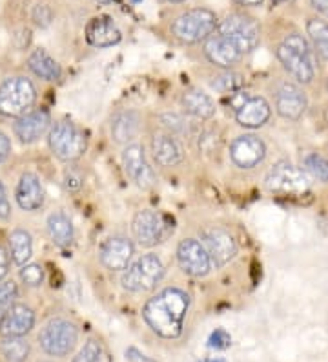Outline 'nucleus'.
<instances>
[{"label": "nucleus", "instance_id": "obj_32", "mask_svg": "<svg viewBox=\"0 0 328 362\" xmlns=\"http://www.w3.org/2000/svg\"><path fill=\"white\" fill-rule=\"evenodd\" d=\"M303 165H305V170L308 174L315 177V180L323 181V183H328V159L323 158V156L315 154H306L305 159H303Z\"/></svg>", "mask_w": 328, "mask_h": 362}, {"label": "nucleus", "instance_id": "obj_51", "mask_svg": "<svg viewBox=\"0 0 328 362\" xmlns=\"http://www.w3.org/2000/svg\"><path fill=\"white\" fill-rule=\"evenodd\" d=\"M133 2H140V0H133Z\"/></svg>", "mask_w": 328, "mask_h": 362}, {"label": "nucleus", "instance_id": "obj_44", "mask_svg": "<svg viewBox=\"0 0 328 362\" xmlns=\"http://www.w3.org/2000/svg\"><path fill=\"white\" fill-rule=\"evenodd\" d=\"M237 4L241 6H259L262 4V0H236Z\"/></svg>", "mask_w": 328, "mask_h": 362}, {"label": "nucleus", "instance_id": "obj_9", "mask_svg": "<svg viewBox=\"0 0 328 362\" xmlns=\"http://www.w3.org/2000/svg\"><path fill=\"white\" fill-rule=\"evenodd\" d=\"M79 340V332L73 322L66 318H53L39 335V344L44 354L51 357H66L73 351L75 344Z\"/></svg>", "mask_w": 328, "mask_h": 362}, {"label": "nucleus", "instance_id": "obj_2", "mask_svg": "<svg viewBox=\"0 0 328 362\" xmlns=\"http://www.w3.org/2000/svg\"><path fill=\"white\" fill-rule=\"evenodd\" d=\"M276 55L283 68L293 79L301 84H308L315 77V52L299 33H290L277 46Z\"/></svg>", "mask_w": 328, "mask_h": 362}, {"label": "nucleus", "instance_id": "obj_43", "mask_svg": "<svg viewBox=\"0 0 328 362\" xmlns=\"http://www.w3.org/2000/svg\"><path fill=\"white\" fill-rule=\"evenodd\" d=\"M312 6L324 17H328V0H312Z\"/></svg>", "mask_w": 328, "mask_h": 362}, {"label": "nucleus", "instance_id": "obj_42", "mask_svg": "<svg viewBox=\"0 0 328 362\" xmlns=\"http://www.w3.org/2000/svg\"><path fill=\"white\" fill-rule=\"evenodd\" d=\"M64 183L70 190H77L80 185H83V180H80V176H75L73 173H68V174H66Z\"/></svg>", "mask_w": 328, "mask_h": 362}, {"label": "nucleus", "instance_id": "obj_18", "mask_svg": "<svg viewBox=\"0 0 328 362\" xmlns=\"http://www.w3.org/2000/svg\"><path fill=\"white\" fill-rule=\"evenodd\" d=\"M35 326V311L24 304H15L0 320L2 337H26Z\"/></svg>", "mask_w": 328, "mask_h": 362}, {"label": "nucleus", "instance_id": "obj_10", "mask_svg": "<svg viewBox=\"0 0 328 362\" xmlns=\"http://www.w3.org/2000/svg\"><path fill=\"white\" fill-rule=\"evenodd\" d=\"M174 227H170L164 216L155 211H140L137 212L133 221H131V230L135 236L137 243L142 247H153L157 243L164 242L168 234L171 233Z\"/></svg>", "mask_w": 328, "mask_h": 362}, {"label": "nucleus", "instance_id": "obj_34", "mask_svg": "<svg viewBox=\"0 0 328 362\" xmlns=\"http://www.w3.org/2000/svg\"><path fill=\"white\" fill-rule=\"evenodd\" d=\"M102 358H104V351H102L101 342L87 340L84 348L79 351V355L71 362H102Z\"/></svg>", "mask_w": 328, "mask_h": 362}, {"label": "nucleus", "instance_id": "obj_31", "mask_svg": "<svg viewBox=\"0 0 328 362\" xmlns=\"http://www.w3.org/2000/svg\"><path fill=\"white\" fill-rule=\"evenodd\" d=\"M212 88L221 93H236L245 88V77L233 70H224L212 81Z\"/></svg>", "mask_w": 328, "mask_h": 362}, {"label": "nucleus", "instance_id": "obj_7", "mask_svg": "<svg viewBox=\"0 0 328 362\" xmlns=\"http://www.w3.org/2000/svg\"><path fill=\"white\" fill-rule=\"evenodd\" d=\"M265 185L270 192L283 196H303L310 190L312 181L305 168L296 167L288 161H279L267 174Z\"/></svg>", "mask_w": 328, "mask_h": 362}, {"label": "nucleus", "instance_id": "obj_37", "mask_svg": "<svg viewBox=\"0 0 328 362\" xmlns=\"http://www.w3.org/2000/svg\"><path fill=\"white\" fill-rule=\"evenodd\" d=\"M232 344V337L228 335L224 329H215L208 339V348L212 349H226Z\"/></svg>", "mask_w": 328, "mask_h": 362}, {"label": "nucleus", "instance_id": "obj_16", "mask_svg": "<svg viewBox=\"0 0 328 362\" xmlns=\"http://www.w3.org/2000/svg\"><path fill=\"white\" fill-rule=\"evenodd\" d=\"M133 242L124 236H111L101 245V262L109 271H124L133 258Z\"/></svg>", "mask_w": 328, "mask_h": 362}, {"label": "nucleus", "instance_id": "obj_49", "mask_svg": "<svg viewBox=\"0 0 328 362\" xmlns=\"http://www.w3.org/2000/svg\"><path fill=\"white\" fill-rule=\"evenodd\" d=\"M168 2H184V0H168Z\"/></svg>", "mask_w": 328, "mask_h": 362}, {"label": "nucleus", "instance_id": "obj_46", "mask_svg": "<svg viewBox=\"0 0 328 362\" xmlns=\"http://www.w3.org/2000/svg\"><path fill=\"white\" fill-rule=\"evenodd\" d=\"M323 119H324V123L328 124V105L323 108Z\"/></svg>", "mask_w": 328, "mask_h": 362}, {"label": "nucleus", "instance_id": "obj_5", "mask_svg": "<svg viewBox=\"0 0 328 362\" xmlns=\"http://www.w3.org/2000/svg\"><path fill=\"white\" fill-rule=\"evenodd\" d=\"M48 145L61 161L71 163V161H77L84 156L87 148V137L75 123L59 121L49 130Z\"/></svg>", "mask_w": 328, "mask_h": 362}, {"label": "nucleus", "instance_id": "obj_50", "mask_svg": "<svg viewBox=\"0 0 328 362\" xmlns=\"http://www.w3.org/2000/svg\"><path fill=\"white\" fill-rule=\"evenodd\" d=\"M327 92H328V79H327Z\"/></svg>", "mask_w": 328, "mask_h": 362}, {"label": "nucleus", "instance_id": "obj_22", "mask_svg": "<svg viewBox=\"0 0 328 362\" xmlns=\"http://www.w3.org/2000/svg\"><path fill=\"white\" fill-rule=\"evenodd\" d=\"M121 37V30L109 17H93L86 26V40L95 48L115 46Z\"/></svg>", "mask_w": 328, "mask_h": 362}, {"label": "nucleus", "instance_id": "obj_24", "mask_svg": "<svg viewBox=\"0 0 328 362\" xmlns=\"http://www.w3.org/2000/svg\"><path fill=\"white\" fill-rule=\"evenodd\" d=\"M181 105H183L186 114H190L192 117H195L199 121L212 119L215 115L214 99L199 88L186 90L183 93V98H181Z\"/></svg>", "mask_w": 328, "mask_h": 362}, {"label": "nucleus", "instance_id": "obj_1", "mask_svg": "<svg viewBox=\"0 0 328 362\" xmlns=\"http://www.w3.org/2000/svg\"><path fill=\"white\" fill-rule=\"evenodd\" d=\"M190 296L181 289L168 287L146 302L142 317L162 339H177L183 333L184 317L188 313Z\"/></svg>", "mask_w": 328, "mask_h": 362}, {"label": "nucleus", "instance_id": "obj_26", "mask_svg": "<svg viewBox=\"0 0 328 362\" xmlns=\"http://www.w3.org/2000/svg\"><path fill=\"white\" fill-rule=\"evenodd\" d=\"M28 66L37 77L44 81H59L62 76L61 64L46 49L39 48L28 57Z\"/></svg>", "mask_w": 328, "mask_h": 362}, {"label": "nucleus", "instance_id": "obj_17", "mask_svg": "<svg viewBox=\"0 0 328 362\" xmlns=\"http://www.w3.org/2000/svg\"><path fill=\"white\" fill-rule=\"evenodd\" d=\"M51 124V117L46 110H30L22 117H18L13 124L15 136L20 139L22 143H35L39 141L40 137L49 130Z\"/></svg>", "mask_w": 328, "mask_h": 362}, {"label": "nucleus", "instance_id": "obj_30", "mask_svg": "<svg viewBox=\"0 0 328 362\" xmlns=\"http://www.w3.org/2000/svg\"><path fill=\"white\" fill-rule=\"evenodd\" d=\"M306 33L310 37L314 52L321 59L328 61V23L321 18H310L306 23Z\"/></svg>", "mask_w": 328, "mask_h": 362}, {"label": "nucleus", "instance_id": "obj_47", "mask_svg": "<svg viewBox=\"0 0 328 362\" xmlns=\"http://www.w3.org/2000/svg\"><path fill=\"white\" fill-rule=\"evenodd\" d=\"M274 4H284V2H292V0H272Z\"/></svg>", "mask_w": 328, "mask_h": 362}, {"label": "nucleus", "instance_id": "obj_25", "mask_svg": "<svg viewBox=\"0 0 328 362\" xmlns=\"http://www.w3.org/2000/svg\"><path fill=\"white\" fill-rule=\"evenodd\" d=\"M140 130V115L135 110H121L111 119V137L115 143L128 145L139 136Z\"/></svg>", "mask_w": 328, "mask_h": 362}, {"label": "nucleus", "instance_id": "obj_6", "mask_svg": "<svg viewBox=\"0 0 328 362\" xmlns=\"http://www.w3.org/2000/svg\"><path fill=\"white\" fill-rule=\"evenodd\" d=\"M162 276H164V265L161 258L157 255H145L124 269L121 284L131 293H145L155 289Z\"/></svg>", "mask_w": 328, "mask_h": 362}, {"label": "nucleus", "instance_id": "obj_41", "mask_svg": "<svg viewBox=\"0 0 328 362\" xmlns=\"http://www.w3.org/2000/svg\"><path fill=\"white\" fill-rule=\"evenodd\" d=\"M9 273V255L2 245H0V280Z\"/></svg>", "mask_w": 328, "mask_h": 362}, {"label": "nucleus", "instance_id": "obj_19", "mask_svg": "<svg viewBox=\"0 0 328 362\" xmlns=\"http://www.w3.org/2000/svg\"><path fill=\"white\" fill-rule=\"evenodd\" d=\"M205 55L208 57V61L212 64H215L219 68H224V70H230L243 57V53L230 40H226L223 35H219V33L217 35H210L205 40Z\"/></svg>", "mask_w": 328, "mask_h": 362}, {"label": "nucleus", "instance_id": "obj_36", "mask_svg": "<svg viewBox=\"0 0 328 362\" xmlns=\"http://www.w3.org/2000/svg\"><path fill=\"white\" fill-rule=\"evenodd\" d=\"M161 121L162 124L170 130L171 134H184L188 132V123L184 121L183 115H177V114H162L161 115Z\"/></svg>", "mask_w": 328, "mask_h": 362}, {"label": "nucleus", "instance_id": "obj_40", "mask_svg": "<svg viewBox=\"0 0 328 362\" xmlns=\"http://www.w3.org/2000/svg\"><path fill=\"white\" fill-rule=\"evenodd\" d=\"M126 358L131 362H155L150 357H146L145 354H140L137 348H128L126 349Z\"/></svg>", "mask_w": 328, "mask_h": 362}, {"label": "nucleus", "instance_id": "obj_33", "mask_svg": "<svg viewBox=\"0 0 328 362\" xmlns=\"http://www.w3.org/2000/svg\"><path fill=\"white\" fill-rule=\"evenodd\" d=\"M17 295V284L0 282V320L4 318V315L8 313L11 308H13Z\"/></svg>", "mask_w": 328, "mask_h": 362}, {"label": "nucleus", "instance_id": "obj_27", "mask_svg": "<svg viewBox=\"0 0 328 362\" xmlns=\"http://www.w3.org/2000/svg\"><path fill=\"white\" fill-rule=\"evenodd\" d=\"M48 234L51 242L59 247H68L73 242V226H71V220L66 216L64 212H53L48 216Z\"/></svg>", "mask_w": 328, "mask_h": 362}, {"label": "nucleus", "instance_id": "obj_21", "mask_svg": "<svg viewBox=\"0 0 328 362\" xmlns=\"http://www.w3.org/2000/svg\"><path fill=\"white\" fill-rule=\"evenodd\" d=\"M153 158L161 167H177L184 161V151L174 134H157L152 139Z\"/></svg>", "mask_w": 328, "mask_h": 362}, {"label": "nucleus", "instance_id": "obj_12", "mask_svg": "<svg viewBox=\"0 0 328 362\" xmlns=\"http://www.w3.org/2000/svg\"><path fill=\"white\" fill-rule=\"evenodd\" d=\"M265 156H267V145L255 134H243L236 137L230 145V159L236 167L245 168V170L262 163Z\"/></svg>", "mask_w": 328, "mask_h": 362}, {"label": "nucleus", "instance_id": "obj_38", "mask_svg": "<svg viewBox=\"0 0 328 362\" xmlns=\"http://www.w3.org/2000/svg\"><path fill=\"white\" fill-rule=\"evenodd\" d=\"M9 216H11V204H9L4 183L0 181V220H9Z\"/></svg>", "mask_w": 328, "mask_h": 362}, {"label": "nucleus", "instance_id": "obj_3", "mask_svg": "<svg viewBox=\"0 0 328 362\" xmlns=\"http://www.w3.org/2000/svg\"><path fill=\"white\" fill-rule=\"evenodd\" d=\"M37 101V90L26 77H9L0 84V115L22 117Z\"/></svg>", "mask_w": 328, "mask_h": 362}, {"label": "nucleus", "instance_id": "obj_45", "mask_svg": "<svg viewBox=\"0 0 328 362\" xmlns=\"http://www.w3.org/2000/svg\"><path fill=\"white\" fill-rule=\"evenodd\" d=\"M206 362H226L223 357H210Z\"/></svg>", "mask_w": 328, "mask_h": 362}, {"label": "nucleus", "instance_id": "obj_39", "mask_svg": "<svg viewBox=\"0 0 328 362\" xmlns=\"http://www.w3.org/2000/svg\"><path fill=\"white\" fill-rule=\"evenodd\" d=\"M9 152H11V141H9V137L0 130V165L8 159Z\"/></svg>", "mask_w": 328, "mask_h": 362}, {"label": "nucleus", "instance_id": "obj_48", "mask_svg": "<svg viewBox=\"0 0 328 362\" xmlns=\"http://www.w3.org/2000/svg\"><path fill=\"white\" fill-rule=\"evenodd\" d=\"M95 2H101V4H106V2H109V0H95Z\"/></svg>", "mask_w": 328, "mask_h": 362}, {"label": "nucleus", "instance_id": "obj_28", "mask_svg": "<svg viewBox=\"0 0 328 362\" xmlns=\"http://www.w3.org/2000/svg\"><path fill=\"white\" fill-rule=\"evenodd\" d=\"M9 251L11 258L17 265H26L33 255V242H31V234L24 229H15L9 234Z\"/></svg>", "mask_w": 328, "mask_h": 362}, {"label": "nucleus", "instance_id": "obj_11", "mask_svg": "<svg viewBox=\"0 0 328 362\" xmlns=\"http://www.w3.org/2000/svg\"><path fill=\"white\" fill-rule=\"evenodd\" d=\"M177 262L183 273L193 279H201L206 276L212 269V258L199 240L186 238L179 243L177 247Z\"/></svg>", "mask_w": 328, "mask_h": 362}, {"label": "nucleus", "instance_id": "obj_29", "mask_svg": "<svg viewBox=\"0 0 328 362\" xmlns=\"http://www.w3.org/2000/svg\"><path fill=\"white\" fill-rule=\"evenodd\" d=\"M30 351V342L24 337H2L0 355L6 362H26Z\"/></svg>", "mask_w": 328, "mask_h": 362}, {"label": "nucleus", "instance_id": "obj_4", "mask_svg": "<svg viewBox=\"0 0 328 362\" xmlns=\"http://www.w3.org/2000/svg\"><path fill=\"white\" fill-rule=\"evenodd\" d=\"M217 26L219 23L214 11L206 8H197L190 9V11L175 18L174 24H171V33L181 42L195 45V42L208 39Z\"/></svg>", "mask_w": 328, "mask_h": 362}, {"label": "nucleus", "instance_id": "obj_15", "mask_svg": "<svg viewBox=\"0 0 328 362\" xmlns=\"http://www.w3.org/2000/svg\"><path fill=\"white\" fill-rule=\"evenodd\" d=\"M306 108H308V99L298 84L283 83L276 90V110L281 117L298 121L305 115Z\"/></svg>", "mask_w": 328, "mask_h": 362}, {"label": "nucleus", "instance_id": "obj_8", "mask_svg": "<svg viewBox=\"0 0 328 362\" xmlns=\"http://www.w3.org/2000/svg\"><path fill=\"white\" fill-rule=\"evenodd\" d=\"M219 35L230 40L241 53L254 52L261 42V30L252 17L241 13L228 15L217 26Z\"/></svg>", "mask_w": 328, "mask_h": 362}, {"label": "nucleus", "instance_id": "obj_13", "mask_svg": "<svg viewBox=\"0 0 328 362\" xmlns=\"http://www.w3.org/2000/svg\"><path fill=\"white\" fill-rule=\"evenodd\" d=\"M123 165L128 176L135 181V185L140 189H152L155 185V173H153L152 165L146 159L145 148L142 145L131 143L124 148L123 152Z\"/></svg>", "mask_w": 328, "mask_h": 362}, {"label": "nucleus", "instance_id": "obj_35", "mask_svg": "<svg viewBox=\"0 0 328 362\" xmlns=\"http://www.w3.org/2000/svg\"><path fill=\"white\" fill-rule=\"evenodd\" d=\"M20 280L26 286L30 287H39L42 286L44 282V269H42V265L39 264H26V265H22V269H20Z\"/></svg>", "mask_w": 328, "mask_h": 362}, {"label": "nucleus", "instance_id": "obj_14", "mask_svg": "<svg viewBox=\"0 0 328 362\" xmlns=\"http://www.w3.org/2000/svg\"><path fill=\"white\" fill-rule=\"evenodd\" d=\"M202 242L215 267H223L237 255V243L233 236L219 227L206 229L202 233Z\"/></svg>", "mask_w": 328, "mask_h": 362}, {"label": "nucleus", "instance_id": "obj_20", "mask_svg": "<svg viewBox=\"0 0 328 362\" xmlns=\"http://www.w3.org/2000/svg\"><path fill=\"white\" fill-rule=\"evenodd\" d=\"M15 198L22 211L35 212L44 205V187L33 173H24L18 180Z\"/></svg>", "mask_w": 328, "mask_h": 362}, {"label": "nucleus", "instance_id": "obj_23", "mask_svg": "<svg viewBox=\"0 0 328 362\" xmlns=\"http://www.w3.org/2000/svg\"><path fill=\"white\" fill-rule=\"evenodd\" d=\"M272 108L265 98H250L245 105L236 112V121L245 129H261L268 123Z\"/></svg>", "mask_w": 328, "mask_h": 362}]
</instances>
